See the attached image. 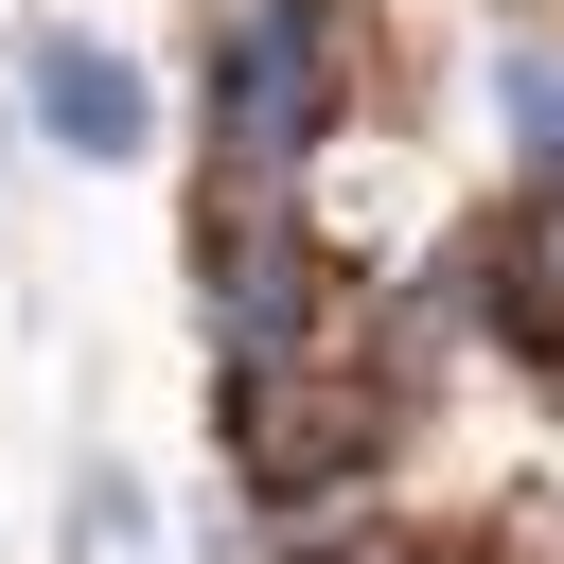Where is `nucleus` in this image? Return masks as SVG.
Wrapping results in <instances>:
<instances>
[{"label":"nucleus","instance_id":"obj_1","mask_svg":"<svg viewBox=\"0 0 564 564\" xmlns=\"http://www.w3.org/2000/svg\"><path fill=\"white\" fill-rule=\"evenodd\" d=\"M352 123V0H229L194 53V141L229 194H300Z\"/></svg>","mask_w":564,"mask_h":564},{"label":"nucleus","instance_id":"obj_2","mask_svg":"<svg viewBox=\"0 0 564 564\" xmlns=\"http://www.w3.org/2000/svg\"><path fill=\"white\" fill-rule=\"evenodd\" d=\"M18 106H35L70 159H141V141H159V88H141L123 35H35V53H18Z\"/></svg>","mask_w":564,"mask_h":564},{"label":"nucleus","instance_id":"obj_3","mask_svg":"<svg viewBox=\"0 0 564 564\" xmlns=\"http://www.w3.org/2000/svg\"><path fill=\"white\" fill-rule=\"evenodd\" d=\"M494 123H511V194L564 212V35H546V18H511V53H494Z\"/></svg>","mask_w":564,"mask_h":564}]
</instances>
